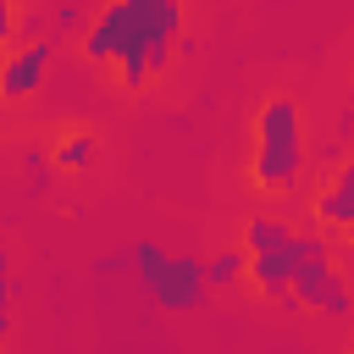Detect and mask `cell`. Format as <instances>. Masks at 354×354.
Here are the masks:
<instances>
[{
    "label": "cell",
    "mask_w": 354,
    "mask_h": 354,
    "mask_svg": "<svg viewBox=\"0 0 354 354\" xmlns=\"http://www.w3.org/2000/svg\"><path fill=\"white\" fill-rule=\"evenodd\" d=\"M243 282L260 293V299H288V282H293V254H299V227H288L282 216L271 210H254L243 221Z\"/></svg>",
    "instance_id": "5"
},
{
    "label": "cell",
    "mask_w": 354,
    "mask_h": 354,
    "mask_svg": "<svg viewBox=\"0 0 354 354\" xmlns=\"http://www.w3.org/2000/svg\"><path fill=\"white\" fill-rule=\"evenodd\" d=\"M50 77V44H11V55L0 61V105H28Z\"/></svg>",
    "instance_id": "6"
},
{
    "label": "cell",
    "mask_w": 354,
    "mask_h": 354,
    "mask_svg": "<svg viewBox=\"0 0 354 354\" xmlns=\"http://www.w3.org/2000/svg\"><path fill=\"white\" fill-rule=\"evenodd\" d=\"M6 348H11V315L0 321V354H6Z\"/></svg>",
    "instance_id": "12"
},
{
    "label": "cell",
    "mask_w": 354,
    "mask_h": 354,
    "mask_svg": "<svg viewBox=\"0 0 354 354\" xmlns=\"http://www.w3.org/2000/svg\"><path fill=\"white\" fill-rule=\"evenodd\" d=\"M100 160V138L88 133V127H66L61 138H55V166L61 171H88Z\"/></svg>",
    "instance_id": "8"
},
{
    "label": "cell",
    "mask_w": 354,
    "mask_h": 354,
    "mask_svg": "<svg viewBox=\"0 0 354 354\" xmlns=\"http://www.w3.org/2000/svg\"><path fill=\"white\" fill-rule=\"evenodd\" d=\"M238 282H243V249H238V243H232V249L205 254V288L227 293V288H238Z\"/></svg>",
    "instance_id": "9"
},
{
    "label": "cell",
    "mask_w": 354,
    "mask_h": 354,
    "mask_svg": "<svg viewBox=\"0 0 354 354\" xmlns=\"http://www.w3.org/2000/svg\"><path fill=\"white\" fill-rule=\"evenodd\" d=\"M183 22L188 0H105L83 33V55L94 66H111L127 94H144L155 77H166Z\"/></svg>",
    "instance_id": "1"
},
{
    "label": "cell",
    "mask_w": 354,
    "mask_h": 354,
    "mask_svg": "<svg viewBox=\"0 0 354 354\" xmlns=\"http://www.w3.org/2000/svg\"><path fill=\"white\" fill-rule=\"evenodd\" d=\"M288 304L315 310V315H354V288L337 266V249L326 243V232H299V254H293V282H288Z\"/></svg>",
    "instance_id": "4"
},
{
    "label": "cell",
    "mask_w": 354,
    "mask_h": 354,
    "mask_svg": "<svg viewBox=\"0 0 354 354\" xmlns=\"http://www.w3.org/2000/svg\"><path fill=\"white\" fill-rule=\"evenodd\" d=\"M11 315V254L0 249V321Z\"/></svg>",
    "instance_id": "11"
},
{
    "label": "cell",
    "mask_w": 354,
    "mask_h": 354,
    "mask_svg": "<svg viewBox=\"0 0 354 354\" xmlns=\"http://www.w3.org/2000/svg\"><path fill=\"white\" fill-rule=\"evenodd\" d=\"M315 221L321 232H354V160H343L315 194Z\"/></svg>",
    "instance_id": "7"
},
{
    "label": "cell",
    "mask_w": 354,
    "mask_h": 354,
    "mask_svg": "<svg viewBox=\"0 0 354 354\" xmlns=\"http://www.w3.org/2000/svg\"><path fill=\"white\" fill-rule=\"evenodd\" d=\"M127 266H133V277H138V288L160 304V310H171V315H188V310H199L205 304V260L199 254H171L166 243H155V238H138L133 249H127Z\"/></svg>",
    "instance_id": "3"
},
{
    "label": "cell",
    "mask_w": 354,
    "mask_h": 354,
    "mask_svg": "<svg viewBox=\"0 0 354 354\" xmlns=\"http://www.w3.org/2000/svg\"><path fill=\"white\" fill-rule=\"evenodd\" d=\"M17 44V0H0V61L11 55Z\"/></svg>",
    "instance_id": "10"
},
{
    "label": "cell",
    "mask_w": 354,
    "mask_h": 354,
    "mask_svg": "<svg viewBox=\"0 0 354 354\" xmlns=\"http://www.w3.org/2000/svg\"><path fill=\"white\" fill-rule=\"evenodd\" d=\"M310 166V144H304V111L293 94H271L254 111V144H249V183L266 199H288L299 194Z\"/></svg>",
    "instance_id": "2"
}]
</instances>
